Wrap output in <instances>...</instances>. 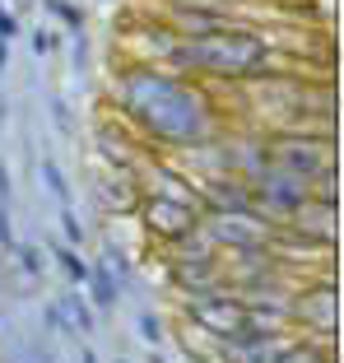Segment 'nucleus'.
Wrapping results in <instances>:
<instances>
[{"mask_svg": "<svg viewBox=\"0 0 344 363\" xmlns=\"http://www.w3.org/2000/svg\"><path fill=\"white\" fill-rule=\"evenodd\" d=\"M121 103H126L130 117H140V126L159 140H172V145H191V140L205 135L210 117H205V103L172 75H159V70H130L121 79Z\"/></svg>", "mask_w": 344, "mask_h": 363, "instance_id": "obj_1", "label": "nucleus"}, {"mask_svg": "<svg viewBox=\"0 0 344 363\" xmlns=\"http://www.w3.org/2000/svg\"><path fill=\"white\" fill-rule=\"evenodd\" d=\"M10 33H14V19H10V14H0V43H5Z\"/></svg>", "mask_w": 344, "mask_h": 363, "instance_id": "obj_14", "label": "nucleus"}, {"mask_svg": "<svg viewBox=\"0 0 344 363\" xmlns=\"http://www.w3.org/2000/svg\"><path fill=\"white\" fill-rule=\"evenodd\" d=\"M93 289H98L93 298H98V303H103V308H108V303H112V298H117V284H112V279H108V275H98V279H93Z\"/></svg>", "mask_w": 344, "mask_h": 363, "instance_id": "obj_9", "label": "nucleus"}, {"mask_svg": "<svg viewBox=\"0 0 344 363\" xmlns=\"http://www.w3.org/2000/svg\"><path fill=\"white\" fill-rule=\"evenodd\" d=\"M144 214V228L159 238H168V242H177V238H191L195 228H200V210L191 205V196L172 191V196H149V201L140 205Z\"/></svg>", "mask_w": 344, "mask_h": 363, "instance_id": "obj_3", "label": "nucleus"}, {"mask_svg": "<svg viewBox=\"0 0 344 363\" xmlns=\"http://www.w3.org/2000/svg\"><path fill=\"white\" fill-rule=\"evenodd\" d=\"M172 65L177 70H195V75H256L265 65V43L260 33H200L191 43H177L172 47Z\"/></svg>", "mask_w": 344, "mask_h": 363, "instance_id": "obj_2", "label": "nucleus"}, {"mask_svg": "<svg viewBox=\"0 0 344 363\" xmlns=\"http://www.w3.org/2000/svg\"><path fill=\"white\" fill-rule=\"evenodd\" d=\"M270 163H275V172L312 182V177L326 172V145L321 140H280V145L270 150Z\"/></svg>", "mask_w": 344, "mask_h": 363, "instance_id": "obj_5", "label": "nucleus"}, {"mask_svg": "<svg viewBox=\"0 0 344 363\" xmlns=\"http://www.w3.org/2000/svg\"><path fill=\"white\" fill-rule=\"evenodd\" d=\"M275 363H326V350H316L312 340H289V350Z\"/></svg>", "mask_w": 344, "mask_h": 363, "instance_id": "obj_7", "label": "nucleus"}, {"mask_svg": "<svg viewBox=\"0 0 344 363\" xmlns=\"http://www.w3.org/2000/svg\"><path fill=\"white\" fill-rule=\"evenodd\" d=\"M0 65H5V43H0Z\"/></svg>", "mask_w": 344, "mask_h": 363, "instance_id": "obj_16", "label": "nucleus"}, {"mask_svg": "<svg viewBox=\"0 0 344 363\" xmlns=\"http://www.w3.org/2000/svg\"><path fill=\"white\" fill-rule=\"evenodd\" d=\"M140 335H144V340H149V345H159V340H163V331H159V321H154L149 312H144V317H140Z\"/></svg>", "mask_w": 344, "mask_h": 363, "instance_id": "obj_10", "label": "nucleus"}, {"mask_svg": "<svg viewBox=\"0 0 344 363\" xmlns=\"http://www.w3.org/2000/svg\"><path fill=\"white\" fill-rule=\"evenodd\" d=\"M293 321H302L312 335H335V321H340V312H335V289L321 284V289H307V294H298V303L289 308Z\"/></svg>", "mask_w": 344, "mask_h": 363, "instance_id": "obj_6", "label": "nucleus"}, {"mask_svg": "<svg viewBox=\"0 0 344 363\" xmlns=\"http://www.w3.org/2000/svg\"><path fill=\"white\" fill-rule=\"evenodd\" d=\"M79 363H98V359H93V354H88V350H84V359H79Z\"/></svg>", "mask_w": 344, "mask_h": 363, "instance_id": "obj_15", "label": "nucleus"}, {"mask_svg": "<svg viewBox=\"0 0 344 363\" xmlns=\"http://www.w3.org/2000/svg\"><path fill=\"white\" fill-rule=\"evenodd\" d=\"M61 219H65V238H70V242H79V238H84V228H79V224H75V214L65 210V214H61Z\"/></svg>", "mask_w": 344, "mask_h": 363, "instance_id": "obj_11", "label": "nucleus"}, {"mask_svg": "<svg viewBox=\"0 0 344 363\" xmlns=\"http://www.w3.org/2000/svg\"><path fill=\"white\" fill-rule=\"evenodd\" d=\"M56 257H61V266H65V275H70V279H88V266L75 257V252H70V247H65V252H56Z\"/></svg>", "mask_w": 344, "mask_h": 363, "instance_id": "obj_8", "label": "nucleus"}, {"mask_svg": "<svg viewBox=\"0 0 344 363\" xmlns=\"http://www.w3.org/2000/svg\"><path fill=\"white\" fill-rule=\"evenodd\" d=\"M42 172H47V186H52V191H56V196H65V182H61V172H56V168H52V163H47V168H42Z\"/></svg>", "mask_w": 344, "mask_h": 363, "instance_id": "obj_13", "label": "nucleus"}, {"mask_svg": "<svg viewBox=\"0 0 344 363\" xmlns=\"http://www.w3.org/2000/svg\"><path fill=\"white\" fill-rule=\"evenodd\" d=\"M19 257H23V266H28V270H42V257H38V247H19Z\"/></svg>", "mask_w": 344, "mask_h": 363, "instance_id": "obj_12", "label": "nucleus"}, {"mask_svg": "<svg viewBox=\"0 0 344 363\" xmlns=\"http://www.w3.org/2000/svg\"><path fill=\"white\" fill-rule=\"evenodd\" d=\"M247 191H251V201L265 205L270 214H293V219H298L302 205L312 201V196H307V182L289 177V172H260Z\"/></svg>", "mask_w": 344, "mask_h": 363, "instance_id": "obj_4", "label": "nucleus"}]
</instances>
